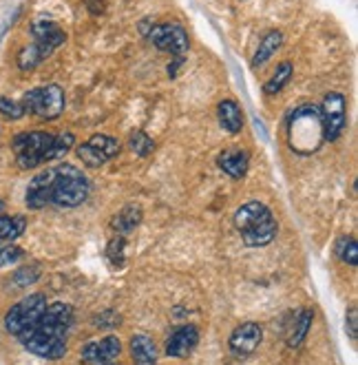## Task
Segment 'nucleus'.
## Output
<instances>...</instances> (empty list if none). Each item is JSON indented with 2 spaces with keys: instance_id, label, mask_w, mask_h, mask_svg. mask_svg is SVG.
I'll use <instances>...</instances> for the list:
<instances>
[{
  "instance_id": "obj_5",
  "label": "nucleus",
  "mask_w": 358,
  "mask_h": 365,
  "mask_svg": "<svg viewBox=\"0 0 358 365\" xmlns=\"http://www.w3.org/2000/svg\"><path fill=\"white\" fill-rule=\"evenodd\" d=\"M53 135L47 131H27L13 137L11 149L16 153V162L20 169H36L45 164L47 149L51 147Z\"/></svg>"
},
{
  "instance_id": "obj_8",
  "label": "nucleus",
  "mask_w": 358,
  "mask_h": 365,
  "mask_svg": "<svg viewBox=\"0 0 358 365\" xmlns=\"http://www.w3.org/2000/svg\"><path fill=\"white\" fill-rule=\"evenodd\" d=\"M321 109V117H323V137L327 142H334L343 135L345 127H347V100L343 93L338 91H330L323 97Z\"/></svg>"
},
{
  "instance_id": "obj_19",
  "label": "nucleus",
  "mask_w": 358,
  "mask_h": 365,
  "mask_svg": "<svg viewBox=\"0 0 358 365\" xmlns=\"http://www.w3.org/2000/svg\"><path fill=\"white\" fill-rule=\"evenodd\" d=\"M139 221H142V208L135 206V204H131V206H126L122 213H117V215L113 217L111 226H113V231H115L117 235H126V233H131V231H135V228L139 226Z\"/></svg>"
},
{
  "instance_id": "obj_4",
  "label": "nucleus",
  "mask_w": 358,
  "mask_h": 365,
  "mask_svg": "<svg viewBox=\"0 0 358 365\" xmlns=\"http://www.w3.org/2000/svg\"><path fill=\"white\" fill-rule=\"evenodd\" d=\"M20 105H23L25 113H33L40 120H58L65 111L67 97H65V89L60 85H47L27 91Z\"/></svg>"
},
{
  "instance_id": "obj_37",
  "label": "nucleus",
  "mask_w": 358,
  "mask_h": 365,
  "mask_svg": "<svg viewBox=\"0 0 358 365\" xmlns=\"http://www.w3.org/2000/svg\"><path fill=\"white\" fill-rule=\"evenodd\" d=\"M5 211V201H0V213H3Z\"/></svg>"
},
{
  "instance_id": "obj_21",
  "label": "nucleus",
  "mask_w": 358,
  "mask_h": 365,
  "mask_svg": "<svg viewBox=\"0 0 358 365\" xmlns=\"http://www.w3.org/2000/svg\"><path fill=\"white\" fill-rule=\"evenodd\" d=\"M27 228V221L25 217H7V215H0V241H13L20 235L25 233Z\"/></svg>"
},
{
  "instance_id": "obj_11",
  "label": "nucleus",
  "mask_w": 358,
  "mask_h": 365,
  "mask_svg": "<svg viewBox=\"0 0 358 365\" xmlns=\"http://www.w3.org/2000/svg\"><path fill=\"white\" fill-rule=\"evenodd\" d=\"M31 36L38 45V49L45 53V58H49L58 47H63L67 43V33L60 29L53 20H36L31 25Z\"/></svg>"
},
{
  "instance_id": "obj_6",
  "label": "nucleus",
  "mask_w": 358,
  "mask_h": 365,
  "mask_svg": "<svg viewBox=\"0 0 358 365\" xmlns=\"http://www.w3.org/2000/svg\"><path fill=\"white\" fill-rule=\"evenodd\" d=\"M71 321H73L71 306L69 303L58 301V303L47 306V310L43 312V317L38 319L36 326H31L29 330L20 332V334H38V337H47V339H67Z\"/></svg>"
},
{
  "instance_id": "obj_12",
  "label": "nucleus",
  "mask_w": 358,
  "mask_h": 365,
  "mask_svg": "<svg viewBox=\"0 0 358 365\" xmlns=\"http://www.w3.org/2000/svg\"><path fill=\"white\" fill-rule=\"evenodd\" d=\"M199 343V328L192 326V323H186V326L177 328L168 341H166V354L175 356V359H186L195 352Z\"/></svg>"
},
{
  "instance_id": "obj_32",
  "label": "nucleus",
  "mask_w": 358,
  "mask_h": 365,
  "mask_svg": "<svg viewBox=\"0 0 358 365\" xmlns=\"http://www.w3.org/2000/svg\"><path fill=\"white\" fill-rule=\"evenodd\" d=\"M107 255H109V259L115 263V266H122V261H124V235L113 237V241L109 243Z\"/></svg>"
},
{
  "instance_id": "obj_1",
  "label": "nucleus",
  "mask_w": 358,
  "mask_h": 365,
  "mask_svg": "<svg viewBox=\"0 0 358 365\" xmlns=\"http://www.w3.org/2000/svg\"><path fill=\"white\" fill-rule=\"evenodd\" d=\"M91 184L85 173L73 164H60L40 171L27 186L25 201L31 211H40L47 204L60 208H75L85 204Z\"/></svg>"
},
{
  "instance_id": "obj_23",
  "label": "nucleus",
  "mask_w": 358,
  "mask_h": 365,
  "mask_svg": "<svg viewBox=\"0 0 358 365\" xmlns=\"http://www.w3.org/2000/svg\"><path fill=\"white\" fill-rule=\"evenodd\" d=\"M75 144V137L73 133L69 131H63V133H58L53 135V142H51V147L47 149V155H45V162H53V159H60V157H65Z\"/></svg>"
},
{
  "instance_id": "obj_7",
  "label": "nucleus",
  "mask_w": 358,
  "mask_h": 365,
  "mask_svg": "<svg viewBox=\"0 0 358 365\" xmlns=\"http://www.w3.org/2000/svg\"><path fill=\"white\" fill-rule=\"evenodd\" d=\"M47 310V297L45 295H29L25 297L23 301H18L16 306L7 312L5 317V328L11 332V334H20L29 330L31 326H36L38 319L43 317V312Z\"/></svg>"
},
{
  "instance_id": "obj_27",
  "label": "nucleus",
  "mask_w": 358,
  "mask_h": 365,
  "mask_svg": "<svg viewBox=\"0 0 358 365\" xmlns=\"http://www.w3.org/2000/svg\"><path fill=\"white\" fill-rule=\"evenodd\" d=\"M336 253L341 257V261H345L347 266H356L358 263V241L354 237H343L338 241Z\"/></svg>"
},
{
  "instance_id": "obj_29",
  "label": "nucleus",
  "mask_w": 358,
  "mask_h": 365,
  "mask_svg": "<svg viewBox=\"0 0 358 365\" xmlns=\"http://www.w3.org/2000/svg\"><path fill=\"white\" fill-rule=\"evenodd\" d=\"M40 279V266H25L13 273V283L20 288H27L31 283H36Z\"/></svg>"
},
{
  "instance_id": "obj_10",
  "label": "nucleus",
  "mask_w": 358,
  "mask_h": 365,
  "mask_svg": "<svg viewBox=\"0 0 358 365\" xmlns=\"http://www.w3.org/2000/svg\"><path fill=\"white\" fill-rule=\"evenodd\" d=\"M264 341V328L254 321H246L242 326H237L230 334L228 348L237 356H248L252 354Z\"/></svg>"
},
{
  "instance_id": "obj_24",
  "label": "nucleus",
  "mask_w": 358,
  "mask_h": 365,
  "mask_svg": "<svg viewBox=\"0 0 358 365\" xmlns=\"http://www.w3.org/2000/svg\"><path fill=\"white\" fill-rule=\"evenodd\" d=\"M89 144L102 155L107 162L109 159H113L117 153H119V142L115 139V137H111V135H93V137H89Z\"/></svg>"
},
{
  "instance_id": "obj_34",
  "label": "nucleus",
  "mask_w": 358,
  "mask_h": 365,
  "mask_svg": "<svg viewBox=\"0 0 358 365\" xmlns=\"http://www.w3.org/2000/svg\"><path fill=\"white\" fill-rule=\"evenodd\" d=\"M20 257H23V250L16 248V246H9L5 250H0V266H9V263H16Z\"/></svg>"
},
{
  "instance_id": "obj_35",
  "label": "nucleus",
  "mask_w": 358,
  "mask_h": 365,
  "mask_svg": "<svg viewBox=\"0 0 358 365\" xmlns=\"http://www.w3.org/2000/svg\"><path fill=\"white\" fill-rule=\"evenodd\" d=\"M184 65V58L182 55H175V60H173V65H168V75L170 78H177V71H179V67Z\"/></svg>"
},
{
  "instance_id": "obj_33",
  "label": "nucleus",
  "mask_w": 358,
  "mask_h": 365,
  "mask_svg": "<svg viewBox=\"0 0 358 365\" xmlns=\"http://www.w3.org/2000/svg\"><path fill=\"white\" fill-rule=\"evenodd\" d=\"M345 332L349 334L352 341H358V310L349 308L347 319H345Z\"/></svg>"
},
{
  "instance_id": "obj_14",
  "label": "nucleus",
  "mask_w": 358,
  "mask_h": 365,
  "mask_svg": "<svg viewBox=\"0 0 358 365\" xmlns=\"http://www.w3.org/2000/svg\"><path fill=\"white\" fill-rule=\"evenodd\" d=\"M276 233H278V224H276L274 215L270 213V215H266L261 221H259L254 228L242 233V237H244L246 246H250V248H261V246H268V243L274 241Z\"/></svg>"
},
{
  "instance_id": "obj_17",
  "label": "nucleus",
  "mask_w": 358,
  "mask_h": 365,
  "mask_svg": "<svg viewBox=\"0 0 358 365\" xmlns=\"http://www.w3.org/2000/svg\"><path fill=\"white\" fill-rule=\"evenodd\" d=\"M217 117H219L222 129L228 133H239L244 129V111L239 109V105L234 102V100H224V102H219Z\"/></svg>"
},
{
  "instance_id": "obj_25",
  "label": "nucleus",
  "mask_w": 358,
  "mask_h": 365,
  "mask_svg": "<svg viewBox=\"0 0 358 365\" xmlns=\"http://www.w3.org/2000/svg\"><path fill=\"white\" fill-rule=\"evenodd\" d=\"M43 60H47L45 58V53L38 49V45H27L23 51L18 53V67L23 69V71H31V69H36Z\"/></svg>"
},
{
  "instance_id": "obj_36",
  "label": "nucleus",
  "mask_w": 358,
  "mask_h": 365,
  "mask_svg": "<svg viewBox=\"0 0 358 365\" xmlns=\"http://www.w3.org/2000/svg\"><path fill=\"white\" fill-rule=\"evenodd\" d=\"M91 14H102L104 11V0H87Z\"/></svg>"
},
{
  "instance_id": "obj_3",
  "label": "nucleus",
  "mask_w": 358,
  "mask_h": 365,
  "mask_svg": "<svg viewBox=\"0 0 358 365\" xmlns=\"http://www.w3.org/2000/svg\"><path fill=\"white\" fill-rule=\"evenodd\" d=\"M139 31H142V36L155 49L166 51L170 55H184L190 47V38L179 23L155 25V23H151V20H142Z\"/></svg>"
},
{
  "instance_id": "obj_9",
  "label": "nucleus",
  "mask_w": 358,
  "mask_h": 365,
  "mask_svg": "<svg viewBox=\"0 0 358 365\" xmlns=\"http://www.w3.org/2000/svg\"><path fill=\"white\" fill-rule=\"evenodd\" d=\"M119 354H122V341L113 334L99 341H89L82 348V361L87 365H115Z\"/></svg>"
},
{
  "instance_id": "obj_13",
  "label": "nucleus",
  "mask_w": 358,
  "mask_h": 365,
  "mask_svg": "<svg viewBox=\"0 0 358 365\" xmlns=\"http://www.w3.org/2000/svg\"><path fill=\"white\" fill-rule=\"evenodd\" d=\"M217 164H219V169H222L226 175H230L232 179H242L248 173L250 157H248L246 151L232 147V149H226L224 153H219Z\"/></svg>"
},
{
  "instance_id": "obj_30",
  "label": "nucleus",
  "mask_w": 358,
  "mask_h": 365,
  "mask_svg": "<svg viewBox=\"0 0 358 365\" xmlns=\"http://www.w3.org/2000/svg\"><path fill=\"white\" fill-rule=\"evenodd\" d=\"M95 328H102V330H113V328H119V323H122V317H119L115 310H104V312H99L95 319Z\"/></svg>"
},
{
  "instance_id": "obj_15",
  "label": "nucleus",
  "mask_w": 358,
  "mask_h": 365,
  "mask_svg": "<svg viewBox=\"0 0 358 365\" xmlns=\"http://www.w3.org/2000/svg\"><path fill=\"white\" fill-rule=\"evenodd\" d=\"M266 215H270V208L264 204V201H248L242 208H237L232 224L239 233H246L250 228H254L259 221H261Z\"/></svg>"
},
{
  "instance_id": "obj_20",
  "label": "nucleus",
  "mask_w": 358,
  "mask_h": 365,
  "mask_svg": "<svg viewBox=\"0 0 358 365\" xmlns=\"http://www.w3.org/2000/svg\"><path fill=\"white\" fill-rule=\"evenodd\" d=\"M312 321H314V310L312 308H303L301 312H298L296 321H294V328L288 337V346L290 348H298L301 343L305 341L310 328H312Z\"/></svg>"
},
{
  "instance_id": "obj_26",
  "label": "nucleus",
  "mask_w": 358,
  "mask_h": 365,
  "mask_svg": "<svg viewBox=\"0 0 358 365\" xmlns=\"http://www.w3.org/2000/svg\"><path fill=\"white\" fill-rule=\"evenodd\" d=\"M129 147L135 155L139 157H146L155 151V142L144 133V131H133L131 137H129Z\"/></svg>"
},
{
  "instance_id": "obj_31",
  "label": "nucleus",
  "mask_w": 358,
  "mask_h": 365,
  "mask_svg": "<svg viewBox=\"0 0 358 365\" xmlns=\"http://www.w3.org/2000/svg\"><path fill=\"white\" fill-rule=\"evenodd\" d=\"M0 113H3L5 117H9V120H20L25 115V109L20 102H13V100L0 95Z\"/></svg>"
},
{
  "instance_id": "obj_2",
  "label": "nucleus",
  "mask_w": 358,
  "mask_h": 365,
  "mask_svg": "<svg viewBox=\"0 0 358 365\" xmlns=\"http://www.w3.org/2000/svg\"><path fill=\"white\" fill-rule=\"evenodd\" d=\"M288 137L294 153L310 155L318 151V147L325 142L321 109L314 105H305L292 111V115L288 117Z\"/></svg>"
},
{
  "instance_id": "obj_18",
  "label": "nucleus",
  "mask_w": 358,
  "mask_h": 365,
  "mask_svg": "<svg viewBox=\"0 0 358 365\" xmlns=\"http://www.w3.org/2000/svg\"><path fill=\"white\" fill-rule=\"evenodd\" d=\"M281 45H283V33L278 31V29H272V31H268L264 38H261V43H259V47H256V53H254V58H252V67L254 69H259V67H264L268 60L281 49Z\"/></svg>"
},
{
  "instance_id": "obj_16",
  "label": "nucleus",
  "mask_w": 358,
  "mask_h": 365,
  "mask_svg": "<svg viewBox=\"0 0 358 365\" xmlns=\"http://www.w3.org/2000/svg\"><path fill=\"white\" fill-rule=\"evenodd\" d=\"M131 354L133 365H157V350L148 334H133L131 337Z\"/></svg>"
},
{
  "instance_id": "obj_28",
  "label": "nucleus",
  "mask_w": 358,
  "mask_h": 365,
  "mask_svg": "<svg viewBox=\"0 0 358 365\" xmlns=\"http://www.w3.org/2000/svg\"><path fill=\"white\" fill-rule=\"evenodd\" d=\"M75 153H77L80 159H82V164L89 166V169H99V166H104V164H107V159H104L102 155H99V153L89 144V142H85V144H80Z\"/></svg>"
},
{
  "instance_id": "obj_22",
  "label": "nucleus",
  "mask_w": 358,
  "mask_h": 365,
  "mask_svg": "<svg viewBox=\"0 0 358 365\" xmlns=\"http://www.w3.org/2000/svg\"><path fill=\"white\" fill-rule=\"evenodd\" d=\"M292 73H294V67H292V63H288V60H286V63H281V65L276 67L274 75L266 83L264 93H266V95H276L278 91H281V89L290 83Z\"/></svg>"
}]
</instances>
